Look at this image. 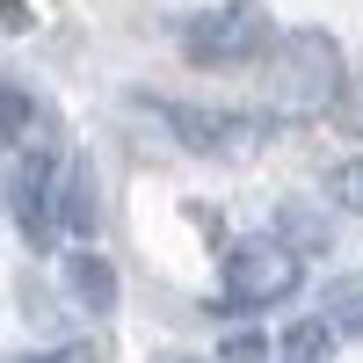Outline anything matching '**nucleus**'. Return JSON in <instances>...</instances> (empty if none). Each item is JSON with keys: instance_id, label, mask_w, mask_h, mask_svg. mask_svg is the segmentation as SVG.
<instances>
[{"instance_id": "f257e3e1", "label": "nucleus", "mask_w": 363, "mask_h": 363, "mask_svg": "<svg viewBox=\"0 0 363 363\" xmlns=\"http://www.w3.org/2000/svg\"><path fill=\"white\" fill-rule=\"evenodd\" d=\"M349 87V66H342V44L327 29H291V37L269 51V102L284 116H327Z\"/></svg>"}, {"instance_id": "f03ea898", "label": "nucleus", "mask_w": 363, "mask_h": 363, "mask_svg": "<svg viewBox=\"0 0 363 363\" xmlns=\"http://www.w3.org/2000/svg\"><path fill=\"white\" fill-rule=\"evenodd\" d=\"M277 51V22H269L262 0H218V8H196L182 22V58L211 73H233V66H255V58Z\"/></svg>"}, {"instance_id": "7ed1b4c3", "label": "nucleus", "mask_w": 363, "mask_h": 363, "mask_svg": "<svg viewBox=\"0 0 363 363\" xmlns=\"http://www.w3.org/2000/svg\"><path fill=\"white\" fill-rule=\"evenodd\" d=\"M298 284H306V262H298V247H291V240H240V247H225L218 298H225L233 313L284 306Z\"/></svg>"}, {"instance_id": "20e7f679", "label": "nucleus", "mask_w": 363, "mask_h": 363, "mask_svg": "<svg viewBox=\"0 0 363 363\" xmlns=\"http://www.w3.org/2000/svg\"><path fill=\"white\" fill-rule=\"evenodd\" d=\"M58 182H66V160H58L51 145H29L15 160V174H8V211H15L29 247H51V240L66 233L58 225Z\"/></svg>"}, {"instance_id": "39448f33", "label": "nucleus", "mask_w": 363, "mask_h": 363, "mask_svg": "<svg viewBox=\"0 0 363 363\" xmlns=\"http://www.w3.org/2000/svg\"><path fill=\"white\" fill-rule=\"evenodd\" d=\"M153 109L189 153H247L262 138V116H247V109H203V102H153Z\"/></svg>"}, {"instance_id": "423d86ee", "label": "nucleus", "mask_w": 363, "mask_h": 363, "mask_svg": "<svg viewBox=\"0 0 363 363\" xmlns=\"http://www.w3.org/2000/svg\"><path fill=\"white\" fill-rule=\"evenodd\" d=\"M66 291H73V306L80 313H116V269L95 255V247H80V255H66Z\"/></svg>"}, {"instance_id": "0eeeda50", "label": "nucleus", "mask_w": 363, "mask_h": 363, "mask_svg": "<svg viewBox=\"0 0 363 363\" xmlns=\"http://www.w3.org/2000/svg\"><path fill=\"white\" fill-rule=\"evenodd\" d=\"M102 218V203H95V174H87V160H66V182H58V225H66L73 240H87Z\"/></svg>"}, {"instance_id": "6e6552de", "label": "nucleus", "mask_w": 363, "mask_h": 363, "mask_svg": "<svg viewBox=\"0 0 363 363\" xmlns=\"http://www.w3.org/2000/svg\"><path fill=\"white\" fill-rule=\"evenodd\" d=\"M320 320L335 327V335H363V269L356 277H335L320 291Z\"/></svg>"}, {"instance_id": "1a4fd4ad", "label": "nucleus", "mask_w": 363, "mask_h": 363, "mask_svg": "<svg viewBox=\"0 0 363 363\" xmlns=\"http://www.w3.org/2000/svg\"><path fill=\"white\" fill-rule=\"evenodd\" d=\"M327 356H335V327L327 320H291L277 342V363H327Z\"/></svg>"}, {"instance_id": "9d476101", "label": "nucleus", "mask_w": 363, "mask_h": 363, "mask_svg": "<svg viewBox=\"0 0 363 363\" xmlns=\"http://www.w3.org/2000/svg\"><path fill=\"white\" fill-rule=\"evenodd\" d=\"M29 124H37V102H29L15 80H0V153H8V145H22Z\"/></svg>"}, {"instance_id": "9b49d317", "label": "nucleus", "mask_w": 363, "mask_h": 363, "mask_svg": "<svg viewBox=\"0 0 363 363\" xmlns=\"http://www.w3.org/2000/svg\"><path fill=\"white\" fill-rule=\"evenodd\" d=\"M327 196H335L342 211H356V218H363V153H356V160H342L335 174H327Z\"/></svg>"}, {"instance_id": "f8f14e48", "label": "nucleus", "mask_w": 363, "mask_h": 363, "mask_svg": "<svg viewBox=\"0 0 363 363\" xmlns=\"http://www.w3.org/2000/svg\"><path fill=\"white\" fill-rule=\"evenodd\" d=\"M15 363H102L95 342H58V349H37V356H15Z\"/></svg>"}, {"instance_id": "ddd939ff", "label": "nucleus", "mask_w": 363, "mask_h": 363, "mask_svg": "<svg viewBox=\"0 0 363 363\" xmlns=\"http://www.w3.org/2000/svg\"><path fill=\"white\" fill-rule=\"evenodd\" d=\"M218 356H225V363H262V356H269V342H262V335H225V349H218Z\"/></svg>"}, {"instance_id": "4468645a", "label": "nucleus", "mask_w": 363, "mask_h": 363, "mask_svg": "<svg viewBox=\"0 0 363 363\" xmlns=\"http://www.w3.org/2000/svg\"><path fill=\"white\" fill-rule=\"evenodd\" d=\"M335 109H342V124H349V131H363V80L342 87V102H335Z\"/></svg>"}, {"instance_id": "2eb2a0df", "label": "nucleus", "mask_w": 363, "mask_h": 363, "mask_svg": "<svg viewBox=\"0 0 363 363\" xmlns=\"http://www.w3.org/2000/svg\"><path fill=\"white\" fill-rule=\"evenodd\" d=\"M0 29H29V8H22V0H0Z\"/></svg>"}]
</instances>
